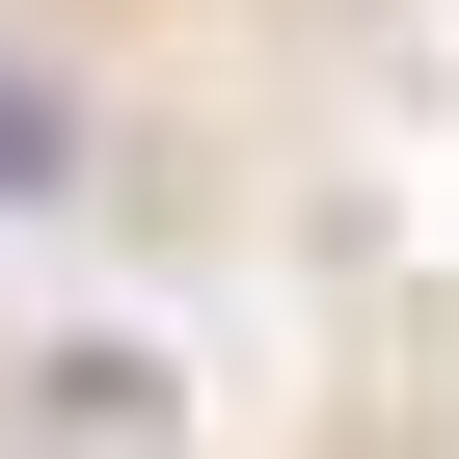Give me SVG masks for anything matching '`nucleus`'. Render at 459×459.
Returning <instances> with one entry per match:
<instances>
[{
    "mask_svg": "<svg viewBox=\"0 0 459 459\" xmlns=\"http://www.w3.org/2000/svg\"><path fill=\"white\" fill-rule=\"evenodd\" d=\"M0 189H55V108H28V82H0Z\"/></svg>",
    "mask_w": 459,
    "mask_h": 459,
    "instance_id": "f257e3e1",
    "label": "nucleus"
}]
</instances>
